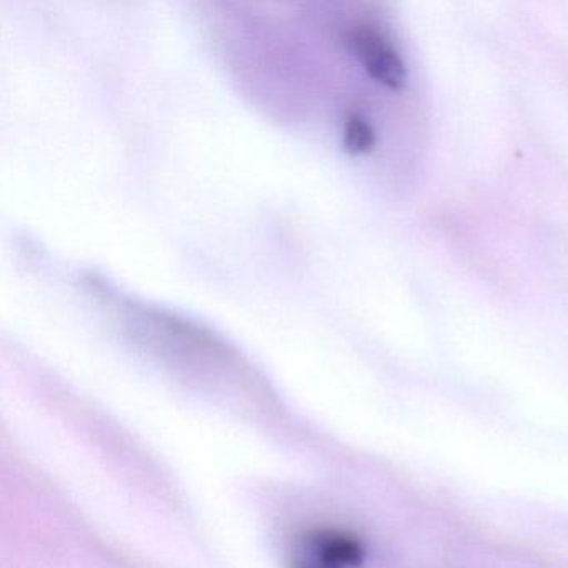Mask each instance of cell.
<instances>
[{
  "instance_id": "7a4b0ae2",
  "label": "cell",
  "mask_w": 568,
  "mask_h": 568,
  "mask_svg": "<svg viewBox=\"0 0 568 568\" xmlns=\"http://www.w3.org/2000/svg\"><path fill=\"white\" fill-rule=\"evenodd\" d=\"M344 148L348 154L365 155L374 151L375 132L361 115H351L344 125Z\"/></svg>"
},
{
  "instance_id": "6da1fadb",
  "label": "cell",
  "mask_w": 568,
  "mask_h": 568,
  "mask_svg": "<svg viewBox=\"0 0 568 568\" xmlns=\"http://www.w3.org/2000/svg\"><path fill=\"white\" fill-rule=\"evenodd\" d=\"M365 71L390 91H400L407 82V68L397 49L374 31H357L351 38Z\"/></svg>"
}]
</instances>
